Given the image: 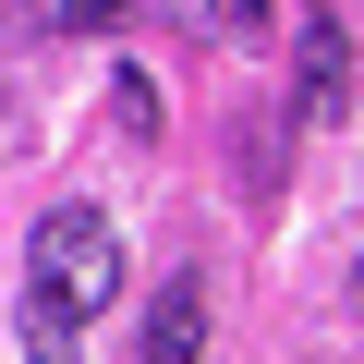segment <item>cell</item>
I'll use <instances>...</instances> for the list:
<instances>
[{
  "mask_svg": "<svg viewBox=\"0 0 364 364\" xmlns=\"http://www.w3.org/2000/svg\"><path fill=\"white\" fill-rule=\"evenodd\" d=\"M109 304H122V231H109V207L37 219V243H25V328L37 340H73Z\"/></svg>",
  "mask_w": 364,
  "mask_h": 364,
  "instance_id": "cell-1",
  "label": "cell"
},
{
  "mask_svg": "<svg viewBox=\"0 0 364 364\" xmlns=\"http://www.w3.org/2000/svg\"><path fill=\"white\" fill-rule=\"evenodd\" d=\"M340 109H352V49H340V13L316 0L291 37V122H340Z\"/></svg>",
  "mask_w": 364,
  "mask_h": 364,
  "instance_id": "cell-2",
  "label": "cell"
},
{
  "mask_svg": "<svg viewBox=\"0 0 364 364\" xmlns=\"http://www.w3.org/2000/svg\"><path fill=\"white\" fill-rule=\"evenodd\" d=\"M134 340H146V364H195V352H207V279H195V267H170V279L146 291Z\"/></svg>",
  "mask_w": 364,
  "mask_h": 364,
  "instance_id": "cell-3",
  "label": "cell"
},
{
  "mask_svg": "<svg viewBox=\"0 0 364 364\" xmlns=\"http://www.w3.org/2000/svg\"><path fill=\"white\" fill-rule=\"evenodd\" d=\"M231 170L255 182V195H267V182H279V122H255V134H231Z\"/></svg>",
  "mask_w": 364,
  "mask_h": 364,
  "instance_id": "cell-4",
  "label": "cell"
},
{
  "mask_svg": "<svg viewBox=\"0 0 364 364\" xmlns=\"http://www.w3.org/2000/svg\"><path fill=\"white\" fill-rule=\"evenodd\" d=\"M109 109H122V134H146V146H158V85H146V73H122V85H109Z\"/></svg>",
  "mask_w": 364,
  "mask_h": 364,
  "instance_id": "cell-5",
  "label": "cell"
},
{
  "mask_svg": "<svg viewBox=\"0 0 364 364\" xmlns=\"http://www.w3.org/2000/svg\"><path fill=\"white\" fill-rule=\"evenodd\" d=\"M122 13H134V0H61V13H49V25H73V37H109Z\"/></svg>",
  "mask_w": 364,
  "mask_h": 364,
  "instance_id": "cell-6",
  "label": "cell"
},
{
  "mask_svg": "<svg viewBox=\"0 0 364 364\" xmlns=\"http://www.w3.org/2000/svg\"><path fill=\"white\" fill-rule=\"evenodd\" d=\"M37 364H73V352H61V340H37Z\"/></svg>",
  "mask_w": 364,
  "mask_h": 364,
  "instance_id": "cell-7",
  "label": "cell"
},
{
  "mask_svg": "<svg viewBox=\"0 0 364 364\" xmlns=\"http://www.w3.org/2000/svg\"><path fill=\"white\" fill-rule=\"evenodd\" d=\"M352 304H364V255H352Z\"/></svg>",
  "mask_w": 364,
  "mask_h": 364,
  "instance_id": "cell-8",
  "label": "cell"
}]
</instances>
